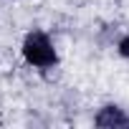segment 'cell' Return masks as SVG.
<instances>
[{
    "label": "cell",
    "instance_id": "cell-2",
    "mask_svg": "<svg viewBox=\"0 0 129 129\" xmlns=\"http://www.w3.org/2000/svg\"><path fill=\"white\" fill-rule=\"evenodd\" d=\"M94 121H96V126H129V116L119 106H104Z\"/></svg>",
    "mask_w": 129,
    "mask_h": 129
},
{
    "label": "cell",
    "instance_id": "cell-3",
    "mask_svg": "<svg viewBox=\"0 0 129 129\" xmlns=\"http://www.w3.org/2000/svg\"><path fill=\"white\" fill-rule=\"evenodd\" d=\"M116 48H119V53H121L124 58H129V36H124V38L119 41V46H116Z\"/></svg>",
    "mask_w": 129,
    "mask_h": 129
},
{
    "label": "cell",
    "instance_id": "cell-1",
    "mask_svg": "<svg viewBox=\"0 0 129 129\" xmlns=\"http://www.w3.org/2000/svg\"><path fill=\"white\" fill-rule=\"evenodd\" d=\"M23 56L36 69H53L58 63V53L51 43V38L43 30H30L23 41Z\"/></svg>",
    "mask_w": 129,
    "mask_h": 129
}]
</instances>
